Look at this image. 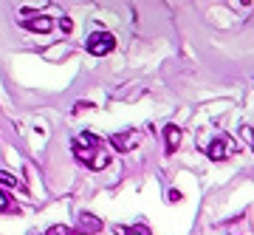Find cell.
<instances>
[{"label":"cell","mask_w":254,"mask_h":235,"mask_svg":"<svg viewBox=\"0 0 254 235\" xmlns=\"http://www.w3.org/2000/svg\"><path fill=\"white\" fill-rule=\"evenodd\" d=\"M73 156H76V162H82L91 170H105L110 164V153H108V147H105V142H102L99 136L88 133V130L73 139Z\"/></svg>","instance_id":"1"},{"label":"cell","mask_w":254,"mask_h":235,"mask_svg":"<svg viewBox=\"0 0 254 235\" xmlns=\"http://www.w3.org/2000/svg\"><path fill=\"white\" fill-rule=\"evenodd\" d=\"M88 51H91L93 57H105L113 51V45H116V40H113V34L110 31H93L91 37H88Z\"/></svg>","instance_id":"2"},{"label":"cell","mask_w":254,"mask_h":235,"mask_svg":"<svg viewBox=\"0 0 254 235\" xmlns=\"http://www.w3.org/2000/svg\"><path fill=\"white\" fill-rule=\"evenodd\" d=\"M232 153H237V145H235V139H229V136H218V139L206 147V156L212 162H226Z\"/></svg>","instance_id":"3"},{"label":"cell","mask_w":254,"mask_h":235,"mask_svg":"<svg viewBox=\"0 0 254 235\" xmlns=\"http://www.w3.org/2000/svg\"><path fill=\"white\" fill-rule=\"evenodd\" d=\"M105 230V221L93 213H79L76 216V233L79 235H99Z\"/></svg>","instance_id":"4"},{"label":"cell","mask_w":254,"mask_h":235,"mask_svg":"<svg viewBox=\"0 0 254 235\" xmlns=\"http://www.w3.org/2000/svg\"><path fill=\"white\" fill-rule=\"evenodd\" d=\"M20 26L28 28V31H37V34H48L54 28V17L48 14H40V17H20Z\"/></svg>","instance_id":"5"},{"label":"cell","mask_w":254,"mask_h":235,"mask_svg":"<svg viewBox=\"0 0 254 235\" xmlns=\"http://www.w3.org/2000/svg\"><path fill=\"white\" fill-rule=\"evenodd\" d=\"M181 139H184V133H181V127L178 125H170L164 127V147H167V153H175L178 147H181Z\"/></svg>","instance_id":"6"},{"label":"cell","mask_w":254,"mask_h":235,"mask_svg":"<svg viewBox=\"0 0 254 235\" xmlns=\"http://www.w3.org/2000/svg\"><path fill=\"white\" fill-rule=\"evenodd\" d=\"M110 145L116 147L119 153H127L138 145V133H113L110 136Z\"/></svg>","instance_id":"7"},{"label":"cell","mask_w":254,"mask_h":235,"mask_svg":"<svg viewBox=\"0 0 254 235\" xmlns=\"http://www.w3.org/2000/svg\"><path fill=\"white\" fill-rule=\"evenodd\" d=\"M0 213H17V204H14V199H9L6 190H0Z\"/></svg>","instance_id":"8"},{"label":"cell","mask_w":254,"mask_h":235,"mask_svg":"<svg viewBox=\"0 0 254 235\" xmlns=\"http://www.w3.org/2000/svg\"><path fill=\"white\" fill-rule=\"evenodd\" d=\"M48 235H76V230H71L65 224H54V227H48Z\"/></svg>","instance_id":"9"},{"label":"cell","mask_w":254,"mask_h":235,"mask_svg":"<svg viewBox=\"0 0 254 235\" xmlns=\"http://www.w3.org/2000/svg\"><path fill=\"white\" fill-rule=\"evenodd\" d=\"M0 184H6V187H17V179H14L9 170H0Z\"/></svg>","instance_id":"10"},{"label":"cell","mask_w":254,"mask_h":235,"mask_svg":"<svg viewBox=\"0 0 254 235\" xmlns=\"http://www.w3.org/2000/svg\"><path fill=\"white\" fill-rule=\"evenodd\" d=\"M125 235H150V227H147V224H133Z\"/></svg>","instance_id":"11"}]
</instances>
